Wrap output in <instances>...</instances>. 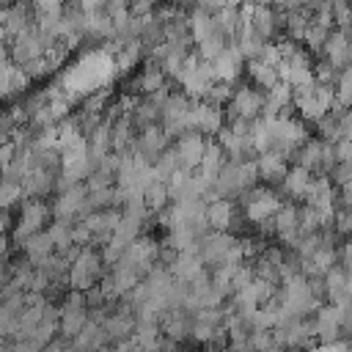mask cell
<instances>
[{
    "mask_svg": "<svg viewBox=\"0 0 352 352\" xmlns=\"http://www.w3.org/2000/svg\"><path fill=\"white\" fill-rule=\"evenodd\" d=\"M258 184V170H256V160H245V162H226L223 170L214 179L212 187V198H228V201H239L248 190H253ZM209 198V201H212Z\"/></svg>",
    "mask_w": 352,
    "mask_h": 352,
    "instance_id": "6da1fadb",
    "label": "cell"
},
{
    "mask_svg": "<svg viewBox=\"0 0 352 352\" xmlns=\"http://www.w3.org/2000/svg\"><path fill=\"white\" fill-rule=\"evenodd\" d=\"M264 118H267L270 135H272V148H270V151L283 154V157H289V162H292L294 151L311 138V135H308V124H305L300 116H294V113L264 116Z\"/></svg>",
    "mask_w": 352,
    "mask_h": 352,
    "instance_id": "7a4b0ae2",
    "label": "cell"
},
{
    "mask_svg": "<svg viewBox=\"0 0 352 352\" xmlns=\"http://www.w3.org/2000/svg\"><path fill=\"white\" fill-rule=\"evenodd\" d=\"M336 107V85L314 82L294 91V110L305 124H319Z\"/></svg>",
    "mask_w": 352,
    "mask_h": 352,
    "instance_id": "3957f363",
    "label": "cell"
},
{
    "mask_svg": "<svg viewBox=\"0 0 352 352\" xmlns=\"http://www.w3.org/2000/svg\"><path fill=\"white\" fill-rule=\"evenodd\" d=\"M104 275H107V267L102 261L99 248H80V253L74 256V261L69 267L66 286L69 289H77V292H88V289L99 286Z\"/></svg>",
    "mask_w": 352,
    "mask_h": 352,
    "instance_id": "277c9868",
    "label": "cell"
},
{
    "mask_svg": "<svg viewBox=\"0 0 352 352\" xmlns=\"http://www.w3.org/2000/svg\"><path fill=\"white\" fill-rule=\"evenodd\" d=\"M280 204H283L280 192L272 190V187H267V184H256L253 190H248V192L236 201V206L242 209L245 220H248L253 228L261 226V223H267V220H272L275 212L280 209Z\"/></svg>",
    "mask_w": 352,
    "mask_h": 352,
    "instance_id": "5b68a950",
    "label": "cell"
},
{
    "mask_svg": "<svg viewBox=\"0 0 352 352\" xmlns=\"http://www.w3.org/2000/svg\"><path fill=\"white\" fill-rule=\"evenodd\" d=\"M50 220H52V206H50L44 198H28V201L22 204V209H19V217H16L14 228H11V242L22 250V245H25L33 234L44 231V226H47Z\"/></svg>",
    "mask_w": 352,
    "mask_h": 352,
    "instance_id": "8992f818",
    "label": "cell"
},
{
    "mask_svg": "<svg viewBox=\"0 0 352 352\" xmlns=\"http://www.w3.org/2000/svg\"><path fill=\"white\" fill-rule=\"evenodd\" d=\"M292 165L305 168L314 176H330V170L336 168V151L333 143L322 140V138H308L292 157Z\"/></svg>",
    "mask_w": 352,
    "mask_h": 352,
    "instance_id": "52a82bcc",
    "label": "cell"
},
{
    "mask_svg": "<svg viewBox=\"0 0 352 352\" xmlns=\"http://www.w3.org/2000/svg\"><path fill=\"white\" fill-rule=\"evenodd\" d=\"M55 41H58V38L41 33V30L36 28V22H33L28 30H22L19 36H14V41L8 44V52H11V60H14L16 66H25V63H33V60L44 58V52H47Z\"/></svg>",
    "mask_w": 352,
    "mask_h": 352,
    "instance_id": "ba28073f",
    "label": "cell"
},
{
    "mask_svg": "<svg viewBox=\"0 0 352 352\" xmlns=\"http://www.w3.org/2000/svg\"><path fill=\"white\" fill-rule=\"evenodd\" d=\"M195 102L190 96H184L182 91H170L168 99L162 102V121L160 126L168 132L170 140H176L179 135L190 132V113H192Z\"/></svg>",
    "mask_w": 352,
    "mask_h": 352,
    "instance_id": "9c48e42d",
    "label": "cell"
},
{
    "mask_svg": "<svg viewBox=\"0 0 352 352\" xmlns=\"http://www.w3.org/2000/svg\"><path fill=\"white\" fill-rule=\"evenodd\" d=\"M214 82V72H212V63L209 60H201L198 52H192L187 58V66L179 77V88L184 96H190L192 102H201L209 91V85Z\"/></svg>",
    "mask_w": 352,
    "mask_h": 352,
    "instance_id": "30bf717a",
    "label": "cell"
},
{
    "mask_svg": "<svg viewBox=\"0 0 352 352\" xmlns=\"http://www.w3.org/2000/svg\"><path fill=\"white\" fill-rule=\"evenodd\" d=\"M52 206V220H63V223H80L91 214L88 206V187L85 184H74L63 192H58V198L50 204Z\"/></svg>",
    "mask_w": 352,
    "mask_h": 352,
    "instance_id": "8fae6325",
    "label": "cell"
},
{
    "mask_svg": "<svg viewBox=\"0 0 352 352\" xmlns=\"http://www.w3.org/2000/svg\"><path fill=\"white\" fill-rule=\"evenodd\" d=\"M264 116V91L253 88L250 82L234 85L231 102L226 104V118H248L256 121Z\"/></svg>",
    "mask_w": 352,
    "mask_h": 352,
    "instance_id": "7c38bea8",
    "label": "cell"
},
{
    "mask_svg": "<svg viewBox=\"0 0 352 352\" xmlns=\"http://www.w3.org/2000/svg\"><path fill=\"white\" fill-rule=\"evenodd\" d=\"M88 305H85V292L69 289L60 302V336L74 338L85 324H88Z\"/></svg>",
    "mask_w": 352,
    "mask_h": 352,
    "instance_id": "4fadbf2b",
    "label": "cell"
},
{
    "mask_svg": "<svg viewBox=\"0 0 352 352\" xmlns=\"http://www.w3.org/2000/svg\"><path fill=\"white\" fill-rule=\"evenodd\" d=\"M248 28L264 38V41H278L280 36V14L275 6H270V0H256L253 8H250V19H248Z\"/></svg>",
    "mask_w": 352,
    "mask_h": 352,
    "instance_id": "5bb4252c",
    "label": "cell"
},
{
    "mask_svg": "<svg viewBox=\"0 0 352 352\" xmlns=\"http://www.w3.org/2000/svg\"><path fill=\"white\" fill-rule=\"evenodd\" d=\"M36 22V11L30 6V0H16L11 6L0 8V30L6 33V41L11 44L14 36H19L22 30H28Z\"/></svg>",
    "mask_w": 352,
    "mask_h": 352,
    "instance_id": "9a60e30c",
    "label": "cell"
},
{
    "mask_svg": "<svg viewBox=\"0 0 352 352\" xmlns=\"http://www.w3.org/2000/svg\"><path fill=\"white\" fill-rule=\"evenodd\" d=\"M190 129L201 132L206 138H217L226 129V107L209 104V102H195L192 113H190Z\"/></svg>",
    "mask_w": 352,
    "mask_h": 352,
    "instance_id": "2e32d148",
    "label": "cell"
},
{
    "mask_svg": "<svg viewBox=\"0 0 352 352\" xmlns=\"http://www.w3.org/2000/svg\"><path fill=\"white\" fill-rule=\"evenodd\" d=\"M236 239H239V236H234V234H228V231H209V234L201 239V245H198L201 261H204L209 270L226 264L231 248L236 245Z\"/></svg>",
    "mask_w": 352,
    "mask_h": 352,
    "instance_id": "e0dca14e",
    "label": "cell"
},
{
    "mask_svg": "<svg viewBox=\"0 0 352 352\" xmlns=\"http://www.w3.org/2000/svg\"><path fill=\"white\" fill-rule=\"evenodd\" d=\"M209 140L212 138H206V135H201V132H184V135H179L176 140H173V148H176V154H179V162H182V170H198L201 168V160H204V154H206V146H209Z\"/></svg>",
    "mask_w": 352,
    "mask_h": 352,
    "instance_id": "ac0fdd59",
    "label": "cell"
},
{
    "mask_svg": "<svg viewBox=\"0 0 352 352\" xmlns=\"http://www.w3.org/2000/svg\"><path fill=\"white\" fill-rule=\"evenodd\" d=\"M212 63V72H214V80L217 82H228V85H236V80L242 77V72H245V66H248V60H245V55H242V50L236 47V41H231L214 60H209Z\"/></svg>",
    "mask_w": 352,
    "mask_h": 352,
    "instance_id": "d6986e66",
    "label": "cell"
},
{
    "mask_svg": "<svg viewBox=\"0 0 352 352\" xmlns=\"http://www.w3.org/2000/svg\"><path fill=\"white\" fill-rule=\"evenodd\" d=\"M121 217H124V212H121L118 206H110V209L91 212V214L82 220V223L88 226V231L94 234V248H104V245L113 239V234H116Z\"/></svg>",
    "mask_w": 352,
    "mask_h": 352,
    "instance_id": "ffe728a7",
    "label": "cell"
},
{
    "mask_svg": "<svg viewBox=\"0 0 352 352\" xmlns=\"http://www.w3.org/2000/svg\"><path fill=\"white\" fill-rule=\"evenodd\" d=\"M170 138H168V132L157 124V126H146V129H140L138 132V140H135V154L140 157V160H146L148 165H154L157 162V157L165 151V148H170Z\"/></svg>",
    "mask_w": 352,
    "mask_h": 352,
    "instance_id": "44dd1931",
    "label": "cell"
},
{
    "mask_svg": "<svg viewBox=\"0 0 352 352\" xmlns=\"http://www.w3.org/2000/svg\"><path fill=\"white\" fill-rule=\"evenodd\" d=\"M272 223H275V236L280 239V245L292 248L300 236V206L294 201H283L280 209L275 212Z\"/></svg>",
    "mask_w": 352,
    "mask_h": 352,
    "instance_id": "7402d4cb",
    "label": "cell"
},
{
    "mask_svg": "<svg viewBox=\"0 0 352 352\" xmlns=\"http://www.w3.org/2000/svg\"><path fill=\"white\" fill-rule=\"evenodd\" d=\"M314 330L319 344H333L341 341V308L333 302H324L314 314Z\"/></svg>",
    "mask_w": 352,
    "mask_h": 352,
    "instance_id": "603a6c76",
    "label": "cell"
},
{
    "mask_svg": "<svg viewBox=\"0 0 352 352\" xmlns=\"http://www.w3.org/2000/svg\"><path fill=\"white\" fill-rule=\"evenodd\" d=\"M162 88H170V80L165 77V72H162L157 63H148V60H146V66L138 72V77H135V82L126 88V94L132 91V94H138V96H154V94H160Z\"/></svg>",
    "mask_w": 352,
    "mask_h": 352,
    "instance_id": "cb8c5ba5",
    "label": "cell"
},
{
    "mask_svg": "<svg viewBox=\"0 0 352 352\" xmlns=\"http://www.w3.org/2000/svg\"><path fill=\"white\" fill-rule=\"evenodd\" d=\"M239 206L236 201H228V198H212L206 201V226L212 231H231L234 220L239 217Z\"/></svg>",
    "mask_w": 352,
    "mask_h": 352,
    "instance_id": "d4e9b609",
    "label": "cell"
},
{
    "mask_svg": "<svg viewBox=\"0 0 352 352\" xmlns=\"http://www.w3.org/2000/svg\"><path fill=\"white\" fill-rule=\"evenodd\" d=\"M256 170H258V182H264L267 187H275V184L280 187V182L289 173V157L275 154V151L258 154L256 157Z\"/></svg>",
    "mask_w": 352,
    "mask_h": 352,
    "instance_id": "484cf974",
    "label": "cell"
},
{
    "mask_svg": "<svg viewBox=\"0 0 352 352\" xmlns=\"http://www.w3.org/2000/svg\"><path fill=\"white\" fill-rule=\"evenodd\" d=\"M217 143L223 148V154L228 157V162H245V160H256V151H253V140L250 135H236L231 132L228 126L217 135Z\"/></svg>",
    "mask_w": 352,
    "mask_h": 352,
    "instance_id": "4316f807",
    "label": "cell"
},
{
    "mask_svg": "<svg viewBox=\"0 0 352 352\" xmlns=\"http://www.w3.org/2000/svg\"><path fill=\"white\" fill-rule=\"evenodd\" d=\"M319 58H324V60H327L330 66H336L338 72L349 69V60H352V44H349L346 33H344V30H330V36H327L324 50H322Z\"/></svg>",
    "mask_w": 352,
    "mask_h": 352,
    "instance_id": "83f0119b",
    "label": "cell"
},
{
    "mask_svg": "<svg viewBox=\"0 0 352 352\" xmlns=\"http://www.w3.org/2000/svg\"><path fill=\"white\" fill-rule=\"evenodd\" d=\"M311 184H314V173H308L305 168L292 165L289 173H286V179L280 182V195H286V198L294 201V204H297V201H305Z\"/></svg>",
    "mask_w": 352,
    "mask_h": 352,
    "instance_id": "f1b7e54d",
    "label": "cell"
},
{
    "mask_svg": "<svg viewBox=\"0 0 352 352\" xmlns=\"http://www.w3.org/2000/svg\"><path fill=\"white\" fill-rule=\"evenodd\" d=\"M292 107H294V88L286 85L283 80L264 94V116H283L292 113Z\"/></svg>",
    "mask_w": 352,
    "mask_h": 352,
    "instance_id": "f546056e",
    "label": "cell"
},
{
    "mask_svg": "<svg viewBox=\"0 0 352 352\" xmlns=\"http://www.w3.org/2000/svg\"><path fill=\"white\" fill-rule=\"evenodd\" d=\"M60 173H50V170H41V168H33L28 173V179L22 182V190H25V198H47L55 192V182H58Z\"/></svg>",
    "mask_w": 352,
    "mask_h": 352,
    "instance_id": "4dcf8cb0",
    "label": "cell"
},
{
    "mask_svg": "<svg viewBox=\"0 0 352 352\" xmlns=\"http://www.w3.org/2000/svg\"><path fill=\"white\" fill-rule=\"evenodd\" d=\"M245 74H248V82H250L253 88L264 91V94L280 82V72H278V66H270V63H261V60H248Z\"/></svg>",
    "mask_w": 352,
    "mask_h": 352,
    "instance_id": "1f68e13d",
    "label": "cell"
},
{
    "mask_svg": "<svg viewBox=\"0 0 352 352\" xmlns=\"http://www.w3.org/2000/svg\"><path fill=\"white\" fill-rule=\"evenodd\" d=\"M206 270H209V267L201 261V256H198V253H179V258L170 264L173 278H176V280H182V283H192V280H195V278H201Z\"/></svg>",
    "mask_w": 352,
    "mask_h": 352,
    "instance_id": "d6a6232c",
    "label": "cell"
},
{
    "mask_svg": "<svg viewBox=\"0 0 352 352\" xmlns=\"http://www.w3.org/2000/svg\"><path fill=\"white\" fill-rule=\"evenodd\" d=\"M22 253H25V258H28L33 267H41V264L55 253V245H52V239H50L47 231H38V234H33V236L22 245Z\"/></svg>",
    "mask_w": 352,
    "mask_h": 352,
    "instance_id": "836d02e7",
    "label": "cell"
},
{
    "mask_svg": "<svg viewBox=\"0 0 352 352\" xmlns=\"http://www.w3.org/2000/svg\"><path fill=\"white\" fill-rule=\"evenodd\" d=\"M140 60H146L143 41H129V44H121V50L113 55V66H116V72H118V74L132 72L135 66H140Z\"/></svg>",
    "mask_w": 352,
    "mask_h": 352,
    "instance_id": "e575fe53",
    "label": "cell"
},
{
    "mask_svg": "<svg viewBox=\"0 0 352 352\" xmlns=\"http://www.w3.org/2000/svg\"><path fill=\"white\" fill-rule=\"evenodd\" d=\"M143 204L151 214H160L165 212L173 201H170V192H168V184L165 182H151L146 190H143Z\"/></svg>",
    "mask_w": 352,
    "mask_h": 352,
    "instance_id": "d590c367",
    "label": "cell"
},
{
    "mask_svg": "<svg viewBox=\"0 0 352 352\" xmlns=\"http://www.w3.org/2000/svg\"><path fill=\"white\" fill-rule=\"evenodd\" d=\"M187 22H190V36H192L195 44L204 41L206 36H212V33L217 30V28H214V16L206 14V11H201V8L187 11Z\"/></svg>",
    "mask_w": 352,
    "mask_h": 352,
    "instance_id": "8d00e7d4",
    "label": "cell"
},
{
    "mask_svg": "<svg viewBox=\"0 0 352 352\" xmlns=\"http://www.w3.org/2000/svg\"><path fill=\"white\" fill-rule=\"evenodd\" d=\"M228 162V157L223 154V148H220V143L212 138L209 140V146H206V154H204V160H201V173L204 176H209V179H217V173L223 170V165Z\"/></svg>",
    "mask_w": 352,
    "mask_h": 352,
    "instance_id": "74e56055",
    "label": "cell"
},
{
    "mask_svg": "<svg viewBox=\"0 0 352 352\" xmlns=\"http://www.w3.org/2000/svg\"><path fill=\"white\" fill-rule=\"evenodd\" d=\"M176 170H182V162H179V154H176V148H173V143H170V148H165V151L157 157V162H154V179H157V182H168Z\"/></svg>",
    "mask_w": 352,
    "mask_h": 352,
    "instance_id": "f35d334b",
    "label": "cell"
},
{
    "mask_svg": "<svg viewBox=\"0 0 352 352\" xmlns=\"http://www.w3.org/2000/svg\"><path fill=\"white\" fill-rule=\"evenodd\" d=\"M228 44H231V41H228L220 30H214L212 36H206L204 41H198V44H195V52H198V58H201V60H214V58H217Z\"/></svg>",
    "mask_w": 352,
    "mask_h": 352,
    "instance_id": "ab89813d",
    "label": "cell"
},
{
    "mask_svg": "<svg viewBox=\"0 0 352 352\" xmlns=\"http://www.w3.org/2000/svg\"><path fill=\"white\" fill-rule=\"evenodd\" d=\"M234 41H236V47L242 50L245 60H258V58H261V52H264V44H267V41H264V38H258L250 28H245Z\"/></svg>",
    "mask_w": 352,
    "mask_h": 352,
    "instance_id": "60d3db41",
    "label": "cell"
},
{
    "mask_svg": "<svg viewBox=\"0 0 352 352\" xmlns=\"http://www.w3.org/2000/svg\"><path fill=\"white\" fill-rule=\"evenodd\" d=\"M327 36H330V30H327V28H322V25H316V22L311 19V25H308V30H305V36H302V41H300V44H302L311 55H322Z\"/></svg>",
    "mask_w": 352,
    "mask_h": 352,
    "instance_id": "b9f144b4",
    "label": "cell"
},
{
    "mask_svg": "<svg viewBox=\"0 0 352 352\" xmlns=\"http://www.w3.org/2000/svg\"><path fill=\"white\" fill-rule=\"evenodd\" d=\"M28 198H25V190L22 184H14V182H3L0 179V212H8L14 206H22Z\"/></svg>",
    "mask_w": 352,
    "mask_h": 352,
    "instance_id": "7bdbcfd3",
    "label": "cell"
},
{
    "mask_svg": "<svg viewBox=\"0 0 352 352\" xmlns=\"http://www.w3.org/2000/svg\"><path fill=\"white\" fill-rule=\"evenodd\" d=\"M336 104L352 110V69H344L336 80Z\"/></svg>",
    "mask_w": 352,
    "mask_h": 352,
    "instance_id": "ee69618b",
    "label": "cell"
},
{
    "mask_svg": "<svg viewBox=\"0 0 352 352\" xmlns=\"http://www.w3.org/2000/svg\"><path fill=\"white\" fill-rule=\"evenodd\" d=\"M330 11H333L336 30L352 28V0H330Z\"/></svg>",
    "mask_w": 352,
    "mask_h": 352,
    "instance_id": "f6af8a7d",
    "label": "cell"
},
{
    "mask_svg": "<svg viewBox=\"0 0 352 352\" xmlns=\"http://www.w3.org/2000/svg\"><path fill=\"white\" fill-rule=\"evenodd\" d=\"M231 94H234V85H228V82H212L209 85V91H206V96H204V102H209V104H217V107H226L228 102H231Z\"/></svg>",
    "mask_w": 352,
    "mask_h": 352,
    "instance_id": "bcb514c9",
    "label": "cell"
},
{
    "mask_svg": "<svg viewBox=\"0 0 352 352\" xmlns=\"http://www.w3.org/2000/svg\"><path fill=\"white\" fill-rule=\"evenodd\" d=\"M314 74H316V82H322V85H336V80H338V69L336 66H330L324 58H319L316 63H314Z\"/></svg>",
    "mask_w": 352,
    "mask_h": 352,
    "instance_id": "7dc6e473",
    "label": "cell"
},
{
    "mask_svg": "<svg viewBox=\"0 0 352 352\" xmlns=\"http://www.w3.org/2000/svg\"><path fill=\"white\" fill-rule=\"evenodd\" d=\"M30 82H33V80L25 74V69H22V66H16V63H14V66L8 69V88H11V96H14V94H22Z\"/></svg>",
    "mask_w": 352,
    "mask_h": 352,
    "instance_id": "c3c4849f",
    "label": "cell"
},
{
    "mask_svg": "<svg viewBox=\"0 0 352 352\" xmlns=\"http://www.w3.org/2000/svg\"><path fill=\"white\" fill-rule=\"evenodd\" d=\"M338 267L352 275V236H346V239L338 245Z\"/></svg>",
    "mask_w": 352,
    "mask_h": 352,
    "instance_id": "681fc988",
    "label": "cell"
},
{
    "mask_svg": "<svg viewBox=\"0 0 352 352\" xmlns=\"http://www.w3.org/2000/svg\"><path fill=\"white\" fill-rule=\"evenodd\" d=\"M30 6L36 14H55V11H63L66 0H30Z\"/></svg>",
    "mask_w": 352,
    "mask_h": 352,
    "instance_id": "f907efd6",
    "label": "cell"
},
{
    "mask_svg": "<svg viewBox=\"0 0 352 352\" xmlns=\"http://www.w3.org/2000/svg\"><path fill=\"white\" fill-rule=\"evenodd\" d=\"M333 151H336V162H352V140L349 138H341L333 143Z\"/></svg>",
    "mask_w": 352,
    "mask_h": 352,
    "instance_id": "816d5d0a",
    "label": "cell"
},
{
    "mask_svg": "<svg viewBox=\"0 0 352 352\" xmlns=\"http://www.w3.org/2000/svg\"><path fill=\"white\" fill-rule=\"evenodd\" d=\"M338 308H341V336L352 338V302H344Z\"/></svg>",
    "mask_w": 352,
    "mask_h": 352,
    "instance_id": "f5cc1de1",
    "label": "cell"
},
{
    "mask_svg": "<svg viewBox=\"0 0 352 352\" xmlns=\"http://www.w3.org/2000/svg\"><path fill=\"white\" fill-rule=\"evenodd\" d=\"M110 352H143V349L138 346V341H135V338H129V341L113 344V349H110Z\"/></svg>",
    "mask_w": 352,
    "mask_h": 352,
    "instance_id": "db71d44e",
    "label": "cell"
},
{
    "mask_svg": "<svg viewBox=\"0 0 352 352\" xmlns=\"http://www.w3.org/2000/svg\"><path fill=\"white\" fill-rule=\"evenodd\" d=\"M8 250H11V248H8V239H3V236H0V264H6V261H8Z\"/></svg>",
    "mask_w": 352,
    "mask_h": 352,
    "instance_id": "11a10c76",
    "label": "cell"
},
{
    "mask_svg": "<svg viewBox=\"0 0 352 352\" xmlns=\"http://www.w3.org/2000/svg\"><path fill=\"white\" fill-rule=\"evenodd\" d=\"M286 3H289V0H270V6H275L278 11H283V8H286Z\"/></svg>",
    "mask_w": 352,
    "mask_h": 352,
    "instance_id": "9f6ffc18",
    "label": "cell"
},
{
    "mask_svg": "<svg viewBox=\"0 0 352 352\" xmlns=\"http://www.w3.org/2000/svg\"><path fill=\"white\" fill-rule=\"evenodd\" d=\"M206 352H234V349L231 346H209Z\"/></svg>",
    "mask_w": 352,
    "mask_h": 352,
    "instance_id": "6f0895ef",
    "label": "cell"
}]
</instances>
